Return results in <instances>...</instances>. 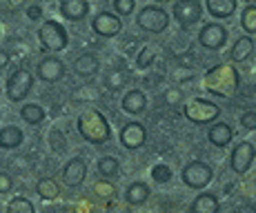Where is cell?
Returning <instances> with one entry per match:
<instances>
[{"label":"cell","instance_id":"obj_1","mask_svg":"<svg viewBox=\"0 0 256 213\" xmlns=\"http://www.w3.org/2000/svg\"><path fill=\"white\" fill-rule=\"evenodd\" d=\"M78 131L92 145H105L112 140V127L107 118L96 109H87L78 116Z\"/></svg>","mask_w":256,"mask_h":213},{"label":"cell","instance_id":"obj_2","mask_svg":"<svg viewBox=\"0 0 256 213\" xmlns=\"http://www.w3.org/2000/svg\"><path fill=\"white\" fill-rule=\"evenodd\" d=\"M205 89L218 98H232L238 89V71L232 64L212 67L205 76Z\"/></svg>","mask_w":256,"mask_h":213},{"label":"cell","instance_id":"obj_3","mask_svg":"<svg viewBox=\"0 0 256 213\" xmlns=\"http://www.w3.org/2000/svg\"><path fill=\"white\" fill-rule=\"evenodd\" d=\"M183 113L190 122L194 125H208V122H214L218 120V113L220 109L210 100H200V98H194L192 102H187L183 107Z\"/></svg>","mask_w":256,"mask_h":213},{"label":"cell","instance_id":"obj_4","mask_svg":"<svg viewBox=\"0 0 256 213\" xmlns=\"http://www.w3.org/2000/svg\"><path fill=\"white\" fill-rule=\"evenodd\" d=\"M38 38L40 44L47 51H62L67 47V31L60 22L56 20H45L38 29Z\"/></svg>","mask_w":256,"mask_h":213},{"label":"cell","instance_id":"obj_5","mask_svg":"<svg viewBox=\"0 0 256 213\" xmlns=\"http://www.w3.org/2000/svg\"><path fill=\"white\" fill-rule=\"evenodd\" d=\"M138 27L147 33H163L170 27V13L160 7H145L136 18Z\"/></svg>","mask_w":256,"mask_h":213},{"label":"cell","instance_id":"obj_6","mask_svg":"<svg viewBox=\"0 0 256 213\" xmlns=\"http://www.w3.org/2000/svg\"><path fill=\"white\" fill-rule=\"evenodd\" d=\"M180 178H183V182L190 187V189H203V187H208L212 182V169H210V165H205V162L192 160L183 169Z\"/></svg>","mask_w":256,"mask_h":213},{"label":"cell","instance_id":"obj_7","mask_svg":"<svg viewBox=\"0 0 256 213\" xmlns=\"http://www.w3.org/2000/svg\"><path fill=\"white\" fill-rule=\"evenodd\" d=\"M32 85H34L32 73L24 71V69H18L7 80V98L12 102H20L22 98H27V93L32 91Z\"/></svg>","mask_w":256,"mask_h":213},{"label":"cell","instance_id":"obj_8","mask_svg":"<svg viewBox=\"0 0 256 213\" xmlns=\"http://www.w3.org/2000/svg\"><path fill=\"white\" fill-rule=\"evenodd\" d=\"M174 18L183 24V27H192V24H196L200 18H203L200 0H176Z\"/></svg>","mask_w":256,"mask_h":213},{"label":"cell","instance_id":"obj_9","mask_svg":"<svg viewBox=\"0 0 256 213\" xmlns=\"http://www.w3.org/2000/svg\"><path fill=\"white\" fill-rule=\"evenodd\" d=\"M92 29L98 33V36L114 38V36H118V33H120L122 22H120V18H118L116 13H112V11H100V13H96V16H94Z\"/></svg>","mask_w":256,"mask_h":213},{"label":"cell","instance_id":"obj_10","mask_svg":"<svg viewBox=\"0 0 256 213\" xmlns=\"http://www.w3.org/2000/svg\"><path fill=\"white\" fill-rule=\"evenodd\" d=\"M198 42L205 49H220L228 42V29L218 22H208L198 33Z\"/></svg>","mask_w":256,"mask_h":213},{"label":"cell","instance_id":"obj_11","mask_svg":"<svg viewBox=\"0 0 256 213\" xmlns=\"http://www.w3.org/2000/svg\"><path fill=\"white\" fill-rule=\"evenodd\" d=\"M254 156H256V149L252 142H238L236 149L232 151V169L238 173V176L248 173L250 167H252Z\"/></svg>","mask_w":256,"mask_h":213},{"label":"cell","instance_id":"obj_12","mask_svg":"<svg viewBox=\"0 0 256 213\" xmlns=\"http://www.w3.org/2000/svg\"><path fill=\"white\" fill-rule=\"evenodd\" d=\"M145 138H147V131H145V127H142L140 122H130V125H125L122 127V131H120L122 147L130 149V151L140 149V147L145 145Z\"/></svg>","mask_w":256,"mask_h":213},{"label":"cell","instance_id":"obj_13","mask_svg":"<svg viewBox=\"0 0 256 213\" xmlns=\"http://www.w3.org/2000/svg\"><path fill=\"white\" fill-rule=\"evenodd\" d=\"M36 73H38V78L45 80V82H58L62 76H65V64L58 60V58L49 56V58H45V60L38 62Z\"/></svg>","mask_w":256,"mask_h":213},{"label":"cell","instance_id":"obj_14","mask_svg":"<svg viewBox=\"0 0 256 213\" xmlns=\"http://www.w3.org/2000/svg\"><path fill=\"white\" fill-rule=\"evenodd\" d=\"M85 176H87V165L82 158H74V160H70L65 165V169H62V180L70 187H78L85 180Z\"/></svg>","mask_w":256,"mask_h":213},{"label":"cell","instance_id":"obj_15","mask_svg":"<svg viewBox=\"0 0 256 213\" xmlns=\"http://www.w3.org/2000/svg\"><path fill=\"white\" fill-rule=\"evenodd\" d=\"M60 13L67 20L78 22L90 13V4L87 0H60Z\"/></svg>","mask_w":256,"mask_h":213},{"label":"cell","instance_id":"obj_16","mask_svg":"<svg viewBox=\"0 0 256 213\" xmlns=\"http://www.w3.org/2000/svg\"><path fill=\"white\" fill-rule=\"evenodd\" d=\"M145 107H147V98L140 89H130V91L125 93V98H122V109H125L127 113H132V116L142 113Z\"/></svg>","mask_w":256,"mask_h":213},{"label":"cell","instance_id":"obj_17","mask_svg":"<svg viewBox=\"0 0 256 213\" xmlns=\"http://www.w3.org/2000/svg\"><path fill=\"white\" fill-rule=\"evenodd\" d=\"M150 196H152V191L145 182H132L125 191V202L130 207H140V205H145Z\"/></svg>","mask_w":256,"mask_h":213},{"label":"cell","instance_id":"obj_18","mask_svg":"<svg viewBox=\"0 0 256 213\" xmlns=\"http://www.w3.org/2000/svg\"><path fill=\"white\" fill-rule=\"evenodd\" d=\"M22 140H24V136L18 127L7 125L0 129V149H16V147L22 145Z\"/></svg>","mask_w":256,"mask_h":213},{"label":"cell","instance_id":"obj_19","mask_svg":"<svg viewBox=\"0 0 256 213\" xmlns=\"http://www.w3.org/2000/svg\"><path fill=\"white\" fill-rule=\"evenodd\" d=\"M254 53V40L252 36H240L238 40L234 42L232 51H230V58H232L234 62H245L250 56Z\"/></svg>","mask_w":256,"mask_h":213},{"label":"cell","instance_id":"obj_20","mask_svg":"<svg viewBox=\"0 0 256 213\" xmlns=\"http://www.w3.org/2000/svg\"><path fill=\"white\" fill-rule=\"evenodd\" d=\"M232 136H234L232 127L225 125V122H218V125H214L208 131V138L214 147H228L232 142Z\"/></svg>","mask_w":256,"mask_h":213},{"label":"cell","instance_id":"obj_21","mask_svg":"<svg viewBox=\"0 0 256 213\" xmlns=\"http://www.w3.org/2000/svg\"><path fill=\"white\" fill-rule=\"evenodd\" d=\"M205 4L214 18H232L236 11V0H205Z\"/></svg>","mask_w":256,"mask_h":213},{"label":"cell","instance_id":"obj_22","mask_svg":"<svg viewBox=\"0 0 256 213\" xmlns=\"http://www.w3.org/2000/svg\"><path fill=\"white\" fill-rule=\"evenodd\" d=\"M192 213H218V198L214 193H200L190 207Z\"/></svg>","mask_w":256,"mask_h":213},{"label":"cell","instance_id":"obj_23","mask_svg":"<svg viewBox=\"0 0 256 213\" xmlns=\"http://www.w3.org/2000/svg\"><path fill=\"white\" fill-rule=\"evenodd\" d=\"M74 71L78 73L80 78H90L94 73L98 71V60L94 53H82V56L76 58V62H74Z\"/></svg>","mask_w":256,"mask_h":213},{"label":"cell","instance_id":"obj_24","mask_svg":"<svg viewBox=\"0 0 256 213\" xmlns=\"http://www.w3.org/2000/svg\"><path fill=\"white\" fill-rule=\"evenodd\" d=\"M36 191L42 200H56V198L60 196V189H58L56 180H52V178H42L36 185Z\"/></svg>","mask_w":256,"mask_h":213},{"label":"cell","instance_id":"obj_25","mask_svg":"<svg viewBox=\"0 0 256 213\" xmlns=\"http://www.w3.org/2000/svg\"><path fill=\"white\" fill-rule=\"evenodd\" d=\"M20 118L27 125H40L42 120H45V111H42V107H38V105H24L20 109Z\"/></svg>","mask_w":256,"mask_h":213},{"label":"cell","instance_id":"obj_26","mask_svg":"<svg viewBox=\"0 0 256 213\" xmlns=\"http://www.w3.org/2000/svg\"><path fill=\"white\" fill-rule=\"evenodd\" d=\"M118 169H120V165H118V158H114V156H102L100 160H98V171H100V176L114 178Z\"/></svg>","mask_w":256,"mask_h":213},{"label":"cell","instance_id":"obj_27","mask_svg":"<svg viewBox=\"0 0 256 213\" xmlns=\"http://www.w3.org/2000/svg\"><path fill=\"white\" fill-rule=\"evenodd\" d=\"M240 24L248 33H256V4H248L240 16Z\"/></svg>","mask_w":256,"mask_h":213},{"label":"cell","instance_id":"obj_28","mask_svg":"<svg viewBox=\"0 0 256 213\" xmlns=\"http://www.w3.org/2000/svg\"><path fill=\"white\" fill-rule=\"evenodd\" d=\"M7 213H34V205L27 200V198L18 196V198H14V200L9 202Z\"/></svg>","mask_w":256,"mask_h":213},{"label":"cell","instance_id":"obj_29","mask_svg":"<svg viewBox=\"0 0 256 213\" xmlns=\"http://www.w3.org/2000/svg\"><path fill=\"white\" fill-rule=\"evenodd\" d=\"M154 58H156L154 49H152V47H142L140 53H138V58H136V64H138L140 69H147L152 62H154Z\"/></svg>","mask_w":256,"mask_h":213},{"label":"cell","instance_id":"obj_30","mask_svg":"<svg viewBox=\"0 0 256 213\" xmlns=\"http://www.w3.org/2000/svg\"><path fill=\"white\" fill-rule=\"evenodd\" d=\"M152 178H154L156 182H167L172 178V169L167 165H156L154 169H152Z\"/></svg>","mask_w":256,"mask_h":213},{"label":"cell","instance_id":"obj_31","mask_svg":"<svg viewBox=\"0 0 256 213\" xmlns=\"http://www.w3.org/2000/svg\"><path fill=\"white\" fill-rule=\"evenodd\" d=\"M134 4H136L134 0H114V7L120 16H130L134 11Z\"/></svg>","mask_w":256,"mask_h":213},{"label":"cell","instance_id":"obj_32","mask_svg":"<svg viewBox=\"0 0 256 213\" xmlns=\"http://www.w3.org/2000/svg\"><path fill=\"white\" fill-rule=\"evenodd\" d=\"M240 125H243L248 131H254L256 129V111H245L240 116Z\"/></svg>","mask_w":256,"mask_h":213},{"label":"cell","instance_id":"obj_33","mask_svg":"<svg viewBox=\"0 0 256 213\" xmlns=\"http://www.w3.org/2000/svg\"><path fill=\"white\" fill-rule=\"evenodd\" d=\"M12 189H14L12 176H9V173H4V171H0V193H9Z\"/></svg>","mask_w":256,"mask_h":213},{"label":"cell","instance_id":"obj_34","mask_svg":"<svg viewBox=\"0 0 256 213\" xmlns=\"http://www.w3.org/2000/svg\"><path fill=\"white\" fill-rule=\"evenodd\" d=\"M27 18H29V20H40V18H42V9L38 7V4H32V7L27 9Z\"/></svg>","mask_w":256,"mask_h":213},{"label":"cell","instance_id":"obj_35","mask_svg":"<svg viewBox=\"0 0 256 213\" xmlns=\"http://www.w3.org/2000/svg\"><path fill=\"white\" fill-rule=\"evenodd\" d=\"M7 62H9L7 51H2V49H0V69H4V67H7Z\"/></svg>","mask_w":256,"mask_h":213},{"label":"cell","instance_id":"obj_36","mask_svg":"<svg viewBox=\"0 0 256 213\" xmlns=\"http://www.w3.org/2000/svg\"><path fill=\"white\" fill-rule=\"evenodd\" d=\"M156 2H170V0H156Z\"/></svg>","mask_w":256,"mask_h":213},{"label":"cell","instance_id":"obj_37","mask_svg":"<svg viewBox=\"0 0 256 213\" xmlns=\"http://www.w3.org/2000/svg\"><path fill=\"white\" fill-rule=\"evenodd\" d=\"M114 213H118V211H114Z\"/></svg>","mask_w":256,"mask_h":213}]
</instances>
